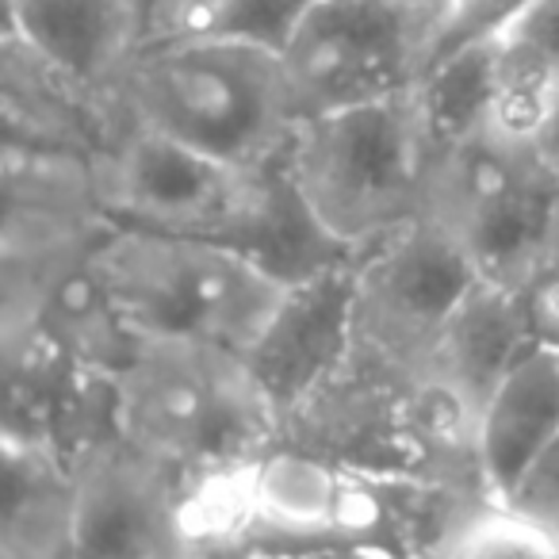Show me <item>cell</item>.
<instances>
[{"label": "cell", "instance_id": "484cf974", "mask_svg": "<svg viewBox=\"0 0 559 559\" xmlns=\"http://www.w3.org/2000/svg\"><path fill=\"white\" fill-rule=\"evenodd\" d=\"M218 9L223 0H146V43L207 35Z\"/></svg>", "mask_w": 559, "mask_h": 559}, {"label": "cell", "instance_id": "f1b7e54d", "mask_svg": "<svg viewBox=\"0 0 559 559\" xmlns=\"http://www.w3.org/2000/svg\"><path fill=\"white\" fill-rule=\"evenodd\" d=\"M544 150H548L551 157L559 162V116H556V123H551V131H548V139H544Z\"/></svg>", "mask_w": 559, "mask_h": 559}, {"label": "cell", "instance_id": "6da1fadb", "mask_svg": "<svg viewBox=\"0 0 559 559\" xmlns=\"http://www.w3.org/2000/svg\"><path fill=\"white\" fill-rule=\"evenodd\" d=\"M280 444L357 472L452 483L495 502L479 464V414L429 360L395 357L365 337L284 418Z\"/></svg>", "mask_w": 559, "mask_h": 559}, {"label": "cell", "instance_id": "4dcf8cb0", "mask_svg": "<svg viewBox=\"0 0 559 559\" xmlns=\"http://www.w3.org/2000/svg\"><path fill=\"white\" fill-rule=\"evenodd\" d=\"M188 559H203V556H188Z\"/></svg>", "mask_w": 559, "mask_h": 559}, {"label": "cell", "instance_id": "52a82bcc", "mask_svg": "<svg viewBox=\"0 0 559 559\" xmlns=\"http://www.w3.org/2000/svg\"><path fill=\"white\" fill-rule=\"evenodd\" d=\"M433 12L411 0H322L280 50L296 123L411 93Z\"/></svg>", "mask_w": 559, "mask_h": 559}, {"label": "cell", "instance_id": "1f68e13d", "mask_svg": "<svg viewBox=\"0 0 559 559\" xmlns=\"http://www.w3.org/2000/svg\"><path fill=\"white\" fill-rule=\"evenodd\" d=\"M556 345H559V342H556Z\"/></svg>", "mask_w": 559, "mask_h": 559}, {"label": "cell", "instance_id": "5bb4252c", "mask_svg": "<svg viewBox=\"0 0 559 559\" xmlns=\"http://www.w3.org/2000/svg\"><path fill=\"white\" fill-rule=\"evenodd\" d=\"M4 32L73 81L108 93L146 47V0H0Z\"/></svg>", "mask_w": 559, "mask_h": 559}, {"label": "cell", "instance_id": "7a4b0ae2", "mask_svg": "<svg viewBox=\"0 0 559 559\" xmlns=\"http://www.w3.org/2000/svg\"><path fill=\"white\" fill-rule=\"evenodd\" d=\"M116 383V426L127 444L173 472L180 487L241 472L280 444V411L241 353L180 337H139Z\"/></svg>", "mask_w": 559, "mask_h": 559}, {"label": "cell", "instance_id": "5b68a950", "mask_svg": "<svg viewBox=\"0 0 559 559\" xmlns=\"http://www.w3.org/2000/svg\"><path fill=\"white\" fill-rule=\"evenodd\" d=\"M437 154L414 88L380 104L330 111L296 127L288 165L322 223L372 249L429 211Z\"/></svg>", "mask_w": 559, "mask_h": 559}, {"label": "cell", "instance_id": "83f0119b", "mask_svg": "<svg viewBox=\"0 0 559 559\" xmlns=\"http://www.w3.org/2000/svg\"><path fill=\"white\" fill-rule=\"evenodd\" d=\"M540 280L556 284L559 288V200H556V218H551V238H548V257H544V272Z\"/></svg>", "mask_w": 559, "mask_h": 559}, {"label": "cell", "instance_id": "277c9868", "mask_svg": "<svg viewBox=\"0 0 559 559\" xmlns=\"http://www.w3.org/2000/svg\"><path fill=\"white\" fill-rule=\"evenodd\" d=\"M139 337H180L246 353L284 299V284L211 238L108 226L88 253Z\"/></svg>", "mask_w": 559, "mask_h": 559}, {"label": "cell", "instance_id": "f546056e", "mask_svg": "<svg viewBox=\"0 0 559 559\" xmlns=\"http://www.w3.org/2000/svg\"><path fill=\"white\" fill-rule=\"evenodd\" d=\"M411 4H418V9H426V12H433V16H437V12H441L444 0H411Z\"/></svg>", "mask_w": 559, "mask_h": 559}, {"label": "cell", "instance_id": "d4e9b609", "mask_svg": "<svg viewBox=\"0 0 559 559\" xmlns=\"http://www.w3.org/2000/svg\"><path fill=\"white\" fill-rule=\"evenodd\" d=\"M502 506L559 536V437L533 460V467L521 475V483Z\"/></svg>", "mask_w": 559, "mask_h": 559}, {"label": "cell", "instance_id": "2e32d148", "mask_svg": "<svg viewBox=\"0 0 559 559\" xmlns=\"http://www.w3.org/2000/svg\"><path fill=\"white\" fill-rule=\"evenodd\" d=\"M559 437V345L536 342L479 414V464L495 506Z\"/></svg>", "mask_w": 559, "mask_h": 559}, {"label": "cell", "instance_id": "7402d4cb", "mask_svg": "<svg viewBox=\"0 0 559 559\" xmlns=\"http://www.w3.org/2000/svg\"><path fill=\"white\" fill-rule=\"evenodd\" d=\"M528 4L533 0H444L441 12L433 16V27H429L426 70L510 35V27L518 24Z\"/></svg>", "mask_w": 559, "mask_h": 559}, {"label": "cell", "instance_id": "30bf717a", "mask_svg": "<svg viewBox=\"0 0 559 559\" xmlns=\"http://www.w3.org/2000/svg\"><path fill=\"white\" fill-rule=\"evenodd\" d=\"M73 559L200 556L180 479L119 433L73 460Z\"/></svg>", "mask_w": 559, "mask_h": 559}, {"label": "cell", "instance_id": "44dd1931", "mask_svg": "<svg viewBox=\"0 0 559 559\" xmlns=\"http://www.w3.org/2000/svg\"><path fill=\"white\" fill-rule=\"evenodd\" d=\"M559 116V70L518 35L495 43V93L487 134L513 146H544Z\"/></svg>", "mask_w": 559, "mask_h": 559}, {"label": "cell", "instance_id": "ba28073f", "mask_svg": "<svg viewBox=\"0 0 559 559\" xmlns=\"http://www.w3.org/2000/svg\"><path fill=\"white\" fill-rule=\"evenodd\" d=\"M253 165L215 162L157 131L123 127L96 157L100 211L111 226L230 241L249 200Z\"/></svg>", "mask_w": 559, "mask_h": 559}, {"label": "cell", "instance_id": "ffe728a7", "mask_svg": "<svg viewBox=\"0 0 559 559\" xmlns=\"http://www.w3.org/2000/svg\"><path fill=\"white\" fill-rule=\"evenodd\" d=\"M490 93H495V43L464 50L421 73V81L414 85V100L437 154L444 157L449 150L487 134Z\"/></svg>", "mask_w": 559, "mask_h": 559}, {"label": "cell", "instance_id": "9c48e42d", "mask_svg": "<svg viewBox=\"0 0 559 559\" xmlns=\"http://www.w3.org/2000/svg\"><path fill=\"white\" fill-rule=\"evenodd\" d=\"M479 269L433 211L376 241L357 264V337L406 360H429L437 334Z\"/></svg>", "mask_w": 559, "mask_h": 559}, {"label": "cell", "instance_id": "4316f807", "mask_svg": "<svg viewBox=\"0 0 559 559\" xmlns=\"http://www.w3.org/2000/svg\"><path fill=\"white\" fill-rule=\"evenodd\" d=\"M510 35L528 43L536 55H544L559 70V0H533L510 27Z\"/></svg>", "mask_w": 559, "mask_h": 559}, {"label": "cell", "instance_id": "cb8c5ba5", "mask_svg": "<svg viewBox=\"0 0 559 559\" xmlns=\"http://www.w3.org/2000/svg\"><path fill=\"white\" fill-rule=\"evenodd\" d=\"M322 0H223L215 24L207 27V35L218 39H238L261 50H280L296 39V32L304 27V20L319 9Z\"/></svg>", "mask_w": 559, "mask_h": 559}, {"label": "cell", "instance_id": "4fadbf2b", "mask_svg": "<svg viewBox=\"0 0 559 559\" xmlns=\"http://www.w3.org/2000/svg\"><path fill=\"white\" fill-rule=\"evenodd\" d=\"M226 246L246 253L257 269L280 280L284 288L314 280L322 272L345 269V264H357L368 253V249H357L345 238H337L322 223V215L311 207L296 173H292L288 150L272 162L253 165L246 211H241Z\"/></svg>", "mask_w": 559, "mask_h": 559}, {"label": "cell", "instance_id": "8992f818", "mask_svg": "<svg viewBox=\"0 0 559 559\" xmlns=\"http://www.w3.org/2000/svg\"><path fill=\"white\" fill-rule=\"evenodd\" d=\"M556 200L559 162L548 150L479 134L437 162L429 211L456 230L483 280L528 292L544 272Z\"/></svg>", "mask_w": 559, "mask_h": 559}, {"label": "cell", "instance_id": "3957f363", "mask_svg": "<svg viewBox=\"0 0 559 559\" xmlns=\"http://www.w3.org/2000/svg\"><path fill=\"white\" fill-rule=\"evenodd\" d=\"M108 96L123 127L157 131L238 169L280 157L299 127L280 55L218 35L146 43Z\"/></svg>", "mask_w": 559, "mask_h": 559}, {"label": "cell", "instance_id": "d6986e66", "mask_svg": "<svg viewBox=\"0 0 559 559\" xmlns=\"http://www.w3.org/2000/svg\"><path fill=\"white\" fill-rule=\"evenodd\" d=\"M0 195L4 207L50 211L73 218H104L96 157L73 150L20 146L4 142L0 154Z\"/></svg>", "mask_w": 559, "mask_h": 559}, {"label": "cell", "instance_id": "ac0fdd59", "mask_svg": "<svg viewBox=\"0 0 559 559\" xmlns=\"http://www.w3.org/2000/svg\"><path fill=\"white\" fill-rule=\"evenodd\" d=\"M27 326H43L78 365L104 376H116L139 349V334L127 326L88 257L73 264L47 292L39 314Z\"/></svg>", "mask_w": 559, "mask_h": 559}, {"label": "cell", "instance_id": "7c38bea8", "mask_svg": "<svg viewBox=\"0 0 559 559\" xmlns=\"http://www.w3.org/2000/svg\"><path fill=\"white\" fill-rule=\"evenodd\" d=\"M0 100L4 142L20 146L100 157L123 134V119L108 93L73 81L12 32L0 35Z\"/></svg>", "mask_w": 559, "mask_h": 559}, {"label": "cell", "instance_id": "e0dca14e", "mask_svg": "<svg viewBox=\"0 0 559 559\" xmlns=\"http://www.w3.org/2000/svg\"><path fill=\"white\" fill-rule=\"evenodd\" d=\"M0 559H73V464L47 444L0 437Z\"/></svg>", "mask_w": 559, "mask_h": 559}, {"label": "cell", "instance_id": "9a60e30c", "mask_svg": "<svg viewBox=\"0 0 559 559\" xmlns=\"http://www.w3.org/2000/svg\"><path fill=\"white\" fill-rule=\"evenodd\" d=\"M536 342L540 334H536L528 292L502 288L495 280L479 276L437 334L429 368L441 376L452 395L483 414L495 388Z\"/></svg>", "mask_w": 559, "mask_h": 559}, {"label": "cell", "instance_id": "8fae6325", "mask_svg": "<svg viewBox=\"0 0 559 559\" xmlns=\"http://www.w3.org/2000/svg\"><path fill=\"white\" fill-rule=\"evenodd\" d=\"M357 264L292 284L269 326L241 353L280 418L349 357L357 342Z\"/></svg>", "mask_w": 559, "mask_h": 559}, {"label": "cell", "instance_id": "603a6c76", "mask_svg": "<svg viewBox=\"0 0 559 559\" xmlns=\"http://www.w3.org/2000/svg\"><path fill=\"white\" fill-rule=\"evenodd\" d=\"M441 559H559V536L506 506H490L452 536Z\"/></svg>", "mask_w": 559, "mask_h": 559}]
</instances>
